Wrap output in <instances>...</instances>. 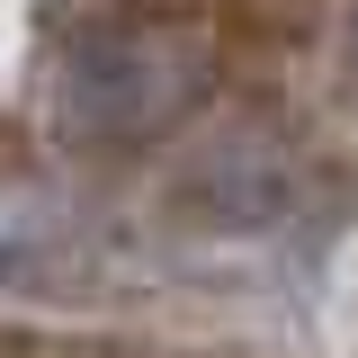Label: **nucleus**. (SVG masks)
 <instances>
[{
	"instance_id": "f03ea898",
	"label": "nucleus",
	"mask_w": 358,
	"mask_h": 358,
	"mask_svg": "<svg viewBox=\"0 0 358 358\" xmlns=\"http://www.w3.org/2000/svg\"><path fill=\"white\" fill-rule=\"evenodd\" d=\"M287 206H296V179L251 143H233V152L188 171V224L197 233H268Z\"/></svg>"
},
{
	"instance_id": "f257e3e1",
	"label": "nucleus",
	"mask_w": 358,
	"mask_h": 358,
	"mask_svg": "<svg viewBox=\"0 0 358 358\" xmlns=\"http://www.w3.org/2000/svg\"><path fill=\"white\" fill-rule=\"evenodd\" d=\"M188 81L197 72L171 36H90L63 63V126L90 143H134V134L179 117Z\"/></svg>"
},
{
	"instance_id": "7ed1b4c3",
	"label": "nucleus",
	"mask_w": 358,
	"mask_h": 358,
	"mask_svg": "<svg viewBox=\"0 0 358 358\" xmlns=\"http://www.w3.org/2000/svg\"><path fill=\"white\" fill-rule=\"evenodd\" d=\"M331 72H341V99L358 108V9H350V27H341V54H331Z\"/></svg>"
}]
</instances>
